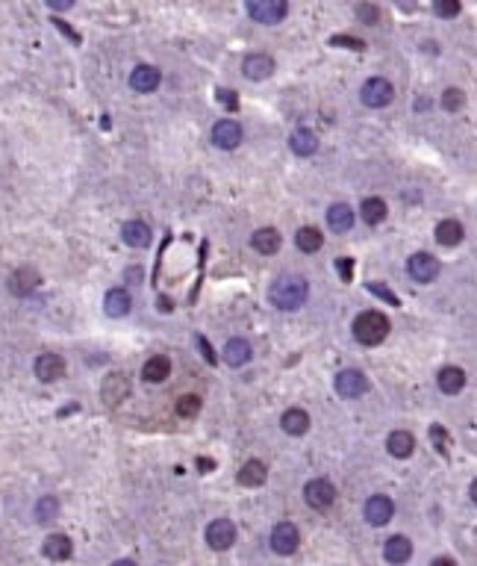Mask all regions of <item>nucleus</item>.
Returning <instances> with one entry per match:
<instances>
[{"instance_id": "7c9ffc66", "label": "nucleus", "mask_w": 477, "mask_h": 566, "mask_svg": "<svg viewBox=\"0 0 477 566\" xmlns=\"http://www.w3.org/2000/svg\"><path fill=\"white\" fill-rule=\"evenodd\" d=\"M295 245L301 248L304 254H315L318 248L324 245V236H322V230H318V227H301V230H297V236H295Z\"/></svg>"}, {"instance_id": "9b49d317", "label": "nucleus", "mask_w": 477, "mask_h": 566, "mask_svg": "<svg viewBox=\"0 0 477 566\" xmlns=\"http://www.w3.org/2000/svg\"><path fill=\"white\" fill-rule=\"evenodd\" d=\"M238 142H242V127H238L236 121L224 119V121H218V124L212 127V145H215V148L233 151V148H238Z\"/></svg>"}, {"instance_id": "f8f14e48", "label": "nucleus", "mask_w": 477, "mask_h": 566, "mask_svg": "<svg viewBox=\"0 0 477 566\" xmlns=\"http://www.w3.org/2000/svg\"><path fill=\"white\" fill-rule=\"evenodd\" d=\"M65 375V360L59 354H38L35 360V378L42 383H53Z\"/></svg>"}, {"instance_id": "393cba45", "label": "nucleus", "mask_w": 477, "mask_h": 566, "mask_svg": "<svg viewBox=\"0 0 477 566\" xmlns=\"http://www.w3.org/2000/svg\"><path fill=\"white\" fill-rule=\"evenodd\" d=\"M327 224H330V230H336V233H348V230L353 227V209H351L348 204H333V207L327 209Z\"/></svg>"}, {"instance_id": "6e6552de", "label": "nucleus", "mask_w": 477, "mask_h": 566, "mask_svg": "<svg viewBox=\"0 0 477 566\" xmlns=\"http://www.w3.org/2000/svg\"><path fill=\"white\" fill-rule=\"evenodd\" d=\"M336 393H339L342 398H356V396H363L366 389H368V381H366V375L360 372V369H342L339 375H336Z\"/></svg>"}, {"instance_id": "a19ab883", "label": "nucleus", "mask_w": 477, "mask_h": 566, "mask_svg": "<svg viewBox=\"0 0 477 566\" xmlns=\"http://www.w3.org/2000/svg\"><path fill=\"white\" fill-rule=\"evenodd\" d=\"M430 566H456V563H454L451 557H436V560H433Z\"/></svg>"}, {"instance_id": "79ce46f5", "label": "nucleus", "mask_w": 477, "mask_h": 566, "mask_svg": "<svg viewBox=\"0 0 477 566\" xmlns=\"http://www.w3.org/2000/svg\"><path fill=\"white\" fill-rule=\"evenodd\" d=\"M112 566H136V563H133V560H115Z\"/></svg>"}, {"instance_id": "20e7f679", "label": "nucleus", "mask_w": 477, "mask_h": 566, "mask_svg": "<svg viewBox=\"0 0 477 566\" xmlns=\"http://www.w3.org/2000/svg\"><path fill=\"white\" fill-rule=\"evenodd\" d=\"M304 499L312 511H327V507L336 501V486L327 478H312L304 486Z\"/></svg>"}, {"instance_id": "6ab92c4d", "label": "nucleus", "mask_w": 477, "mask_h": 566, "mask_svg": "<svg viewBox=\"0 0 477 566\" xmlns=\"http://www.w3.org/2000/svg\"><path fill=\"white\" fill-rule=\"evenodd\" d=\"M171 375V360L165 354H153L145 366H142V378L148 383H163L165 378Z\"/></svg>"}, {"instance_id": "ea45409f", "label": "nucleus", "mask_w": 477, "mask_h": 566, "mask_svg": "<svg viewBox=\"0 0 477 566\" xmlns=\"http://www.w3.org/2000/svg\"><path fill=\"white\" fill-rule=\"evenodd\" d=\"M339 271L345 278H351V260H339Z\"/></svg>"}, {"instance_id": "dca6fc26", "label": "nucleus", "mask_w": 477, "mask_h": 566, "mask_svg": "<svg viewBox=\"0 0 477 566\" xmlns=\"http://www.w3.org/2000/svg\"><path fill=\"white\" fill-rule=\"evenodd\" d=\"M280 425H283V431L289 437H304L309 431V413L301 410V407H289L286 413L280 416Z\"/></svg>"}, {"instance_id": "c756f323", "label": "nucleus", "mask_w": 477, "mask_h": 566, "mask_svg": "<svg viewBox=\"0 0 477 566\" xmlns=\"http://www.w3.org/2000/svg\"><path fill=\"white\" fill-rule=\"evenodd\" d=\"M35 286H38V275L33 268H21V271H15V275L9 278V289L15 292V295H30Z\"/></svg>"}, {"instance_id": "58836bf2", "label": "nucleus", "mask_w": 477, "mask_h": 566, "mask_svg": "<svg viewBox=\"0 0 477 566\" xmlns=\"http://www.w3.org/2000/svg\"><path fill=\"white\" fill-rule=\"evenodd\" d=\"M360 18H371V21H374V18H377V12H374L371 6H360Z\"/></svg>"}, {"instance_id": "0eeeda50", "label": "nucleus", "mask_w": 477, "mask_h": 566, "mask_svg": "<svg viewBox=\"0 0 477 566\" xmlns=\"http://www.w3.org/2000/svg\"><path fill=\"white\" fill-rule=\"evenodd\" d=\"M207 543L215 552H227L236 543V525L230 519H215L207 525Z\"/></svg>"}, {"instance_id": "cd10ccee", "label": "nucleus", "mask_w": 477, "mask_h": 566, "mask_svg": "<svg viewBox=\"0 0 477 566\" xmlns=\"http://www.w3.org/2000/svg\"><path fill=\"white\" fill-rule=\"evenodd\" d=\"M45 555L50 557V560H68L71 557V552H74V545H71V540L65 537V534H50L48 540H45Z\"/></svg>"}, {"instance_id": "4468645a", "label": "nucleus", "mask_w": 477, "mask_h": 566, "mask_svg": "<svg viewBox=\"0 0 477 566\" xmlns=\"http://www.w3.org/2000/svg\"><path fill=\"white\" fill-rule=\"evenodd\" d=\"M242 74L248 77V80H265V77L274 74V60L265 53H251L242 62Z\"/></svg>"}, {"instance_id": "5701e85b", "label": "nucleus", "mask_w": 477, "mask_h": 566, "mask_svg": "<svg viewBox=\"0 0 477 566\" xmlns=\"http://www.w3.org/2000/svg\"><path fill=\"white\" fill-rule=\"evenodd\" d=\"M265 478H268V469H265L263 460H248L242 469H238V475H236V481L242 484V486H263Z\"/></svg>"}, {"instance_id": "72a5a7b5", "label": "nucleus", "mask_w": 477, "mask_h": 566, "mask_svg": "<svg viewBox=\"0 0 477 566\" xmlns=\"http://www.w3.org/2000/svg\"><path fill=\"white\" fill-rule=\"evenodd\" d=\"M197 413H201V398H197V396H183L180 401H177V416L192 419Z\"/></svg>"}, {"instance_id": "4be33fe9", "label": "nucleus", "mask_w": 477, "mask_h": 566, "mask_svg": "<svg viewBox=\"0 0 477 566\" xmlns=\"http://www.w3.org/2000/svg\"><path fill=\"white\" fill-rule=\"evenodd\" d=\"M386 448H389L392 457L404 460V457H410L415 452V437L410 431H392L389 440H386Z\"/></svg>"}, {"instance_id": "4c0bfd02", "label": "nucleus", "mask_w": 477, "mask_h": 566, "mask_svg": "<svg viewBox=\"0 0 477 566\" xmlns=\"http://www.w3.org/2000/svg\"><path fill=\"white\" fill-rule=\"evenodd\" d=\"M218 101H227V107H236V97H233V92H218Z\"/></svg>"}, {"instance_id": "c9c22d12", "label": "nucleus", "mask_w": 477, "mask_h": 566, "mask_svg": "<svg viewBox=\"0 0 477 566\" xmlns=\"http://www.w3.org/2000/svg\"><path fill=\"white\" fill-rule=\"evenodd\" d=\"M442 107L448 109V112H456L463 107V92L460 89H448L445 94H442Z\"/></svg>"}, {"instance_id": "c85d7f7f", "label": "nucleus", "mask_w": 477, "mask_h": 566, "mask_svg": "<svg viewBox=\"0 0 477 566\" xmlns=\"http://www.w3.org/2000/svg\"><path fill=\"white\" fill-rule=\"evenodd\" d=\"M251 245L260 254H274V251H280V233H277L274 227H260L251 236Z\"/></svg>"}, {"instance_id": "2f4dec72", "label": "nucleus", "mask_w": 477, "mask_h": 566, "mask_svg": "<svg viewBox=\"0 0 477 566\" xmlns=\"http://www.w3.org/2000/svg\"><path fill=\"white\" fill-rule=\"evenodd\" d=\"M360 212H363V222L366 224H380L383 219H386V204H383V198H366L363 201V207H360Z\"/></svg>"}, {"instance_id": "2eb2a0df", "label": "nucleus", "mask_w": 477, "mask_h": 566, "mask_svg": "<svg viewBox=\"0 0 477 566\" xmlns=\"http://www.w3.org/2000/svg\"><path fill=\"white\" fill-rule=\"evenodd\" d=\"M289 148L295 157H312V153L318 151V136L307 127H297L292 136H289Z\"/></svg>"}, {"instance_id": "f03ea898", "label": "nucleus", "mask_w": 477, "mask_h": 566, "mask_svg": "<svg viewBox=\"0 0 477 566\" xmlns=\"http://www.w3.org/2000/svg\"><path fill=\"white\" fill-rule=\"evenodd\" d=\"M353 337L360 345H380L389 337V319L380 310H366L353 319Z\"/></svg>"}, {"instance_id": "ddd939ff", "label": "nucleus", "mask_w": 477, "mask_h": 566, "mask_svg": "<svg viewBox=\"0 0 477 566\" xmlns=\"http://www.w3.org/2000/svg\"><path fill=\"white\" fill-rule=\"evenodd\" d=\"M159 80H163V74H159L156 65H136L130 71V89L133 92L148 94V92H153L159 86Z\"/></svg>"}, {"instance_id": "a878e982", "label": "nucleus", "mask_w": 477, "mask_h": 566, "mask_svg": "<svg viewBox=\"0 0 477 566\" xmlns=\"http://www.w3.org/2000/svg\"><path fill=\"white\" fill-rule=\"evenodd\" d=\"M121 236L130 248H148L150 245V227L145 222H127L121 227Z\"/></svg>"}, {"instance_id": "a211bd4d", "label": "nucleus", "mask_w": 477, "mask_h": 566, "mask_svg": "<svg viewBox=\"0 0 477 566\" xmlns=\"http://www.w3.org/2000/svg\"><path fill=\"white\" fill-rule=\"evenodd\" d=\"M436 383H439V389L445 396H456L466 386V372H463V369H456V366H445L442 372L436 375Z\"/></svg>"}, {"instance_id": "473e14b6", "label": "nucleus", "mask_w": 477, "mask_h": 566, "mask_svg": "<svg viewBox=\"0 0 477 566\" xmlns=\"http://www.w3.org/2000/svg\"><path fill=\"white\" fill-rule=\"evenodd\" d=\"M56 513H59V501L53 496H45V499L35 501V519L38 522H53Z\"/></svg>"}, {"instance_id": "bb28decb", "label": "nucleus", "mask_w": 477, "mask_h": 566, "mask_svg": "<svg viewBox=\"0 0 477 566\" xmlns=\"http://www.w3.org/2000/svg\"><path fill=\"white\" fill-rule=\"evenodd\" d=\"M248 360H251V342L248 339H230L224 345V363L227 366L238 369V366H245Z\"/></svg>"}, {"instance_id": "f704fd0d", "label": "nucleus", "mask_w": 477, "mask_h": 566, "mask_svg": "<svg viewBox=\"0 0 477 566\" xmlns=\"http://www.w3.org/2000/svg\"><path fill=\"white\" fill-rule=\"evenodd\" d=\"M460 0H436V4H433V12L436 15H439V18H456V15H460Z\"/></svg>"}, {"instance_id": "9d476101", "label": "nucleus", "mask_w": 477, "mask_h": 566, "mask_svg": "<svg viewBox=\"0 0 477 566\" xmlns=\"http://www.w3.org/2000/svg\"><path fill=\"white\" fill-rule=\"evenodd\" d=\"M366 519L374 525V528H380V525H386L392 516H395V501L389 496H371L366 501Z\"/></svg>"}, {"instance_id": "39448f33", "label": "nucleus", "mask_w": 477, "mask_h": 566, "mask_svg": "<svg viewBox=\"0 0 477 566\" xmlns=\"http://www.w3.org/2000/svg\"><path fill=\"white\" fill-rule=\"evenodd\" d=\"M395 97V89L389 80H383V77H371V80H366L363 86V104L371 107V109H383L392 104Z\"/></svg>"}, {"instance_id": "b1692460", "label": "nucleus", "mask_w": 477, "mask_h": 566, "mask_svg": "<svg viewBox=\"0 0 477 566\" xmlns=\"http://www.w3.org/2000/svg\"><path fill=\"white\" fill-rule=\"evenodd\" d=\"M463 236H466V230H463V224H460V222L445 219V222L436 224V242H439V245L454 248V245H460V242H463Z\"/></svg>"}, {"instance_id": "e433bc0d", "label": "nucleus", "mask_w": 477, "mask_h": 566, "mask_svg": "<svg viewBox=\"0 0 477 566\" xmlns=\"http://www.w3.org/2000/svg\"><path fill=\"white\" fill-rule=\"evenodd\" d=\"M48 6H50V9H56V12H65V9H71V6H74V0H48Z\"/></svg>"}, {"instance_id": "423d86ee", "label": "nucleus", "mask_w": 477, "mask_h": 566, "mask_svg": "<svg viewBox=\"0 0 477 566\" xmlns=\"http://www.w3.org/2000/svg\"><path fill=\"white\" fill-rule=\"evenodd\" d=\"M271 549L277 552V555H283V557H289V555H295L297 552V545H301V534H297V528L292 522H280V525H274V531H271Z\"/></svg>"}, {"instance_id": "1a4fd4ad", "label": "nucleus", "mask_w": 477, "mask_h": 566, "mask_svg": "<svg viewBox=\"0 0 477 566\" xmlns=\"http://www.w3.org/2000/svg\"><path fill=\"white\" fill-rule=\"evenodd\" d=\"M407 271L412 275V281L430 283V281H436V275H439V263H436V257H430V254L419 251V254H412V257H410Z\"/></svg>"}, {"instance_id": "7ed1b4c3", "label": "nucleus", "mask_w": 477, "mask_h": 566, "mask_svg": "<svg viewBox=\"0 0 477 566\" xmlns=\"http://www.w3.org/2000/svg\"><path fill=\"white\" fill-rule=\"evenodd\" d=\"M248 15L256 24H280L289 12V0H245Z\"/></svg>"}, {"instance_id": "aec40b11", "label": "nucleus", "mask_w": 477, "mask_h": 566, "mask_svg": "<svg viewBox=\"0 0 477 566\" xmlns=\"http://www.w3.org/2000/svg\"><path fill=\"white\" fill-rule=\"evenodd\" d=\"M383 557L389 560V563H407L410 557H412V543L407 540V537H389L386 540V545H383Z\"/></svg>"}, {"instance_id": "f257e3e1", "label": "nucleus", "mask_w": 477, "mask_h": 566, "mask_svg": "<svg viewBox=\"0 0 477 566\" xmlns=\"http://www.w3.org/2000/svg\"><path fill=\"white\" fill-rule=\"evenodd\" d=\"M268 298H271L274 307H280V310H297V307L307 304L309 286H307L304 278H297V275H280L271 283Z\"/></svg>"}, {"instance_id": "412c9836", "label": "nucleus", "mask_w": 477, "mask_h": 566, "mask_svg": "<svg viewBox=\"0 0 477 566\" xmlns=\"http://www.w3.org/2000/svg\"><path fill=\"white\" fill-rule=\"evenodd\" d=\"M127 396H130L127 375H121V372H112V375L104 381V401H109V404H118V401H124Z\"/></svg>"}, {"instance_id": "f3484780", "label": "nucleus", "mask_w": 477, "mask_h": 566, "mask_svg": "<svg viewBox=\"0 0 477 566\" xmlns=\"http://www.w3.org/2000/svg\"><path fill=\"white\" fill-rule=\"evenodd\" d=\"M130 307H133L130 292H124V289H109V292H106V298H104L106 316L121 319V316H127V313H130Z\"/></svg>"}]
</instances>
